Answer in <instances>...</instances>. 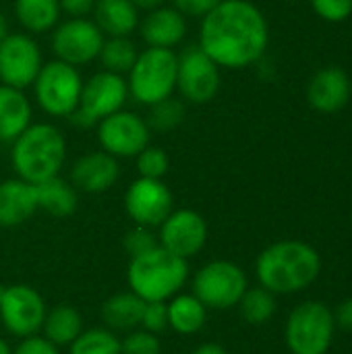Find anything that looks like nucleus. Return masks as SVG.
Returning a JSON list of instances; mask_svg holds the SVG:
<instances>
[{
  "label": "nucleus",
  "mask_w": 352,
  "mask_h": 354,
  "mask_svg": "<svg viewBox=\"0 0 352 354\" xmlns=\"http://www.w3.org/2000/svg\"><path fill=\"white\" fill-rule=\"evenodd\" d=\"M10 354H60V348L54 346L44 336L35 334V336L21 338L19 344L10 351Z\"/></svg>",
  "instance_id": "nucleus-37"
},
{
  "label": "nucleus",
  "mask_w": 352,
  "mask_h": 354,
  "mask_svg": "<svg viewBox=\"0 0 352 354\" xmlns=\"http://www.w3.org/2000/svg\"><path fill=\"white\" fill-rule=\"evenodd\" d=\"M139 33L149 48H168L172 50L178 46L187 33L185 15L178 12L174 6H160L149 10L139 21Z\"/></svg>",
  "instance_id": "nucleus-18"
},
{
  "label": "nucleus",
  "mask_w": 352,
  "mask_h": 354,
  "mask_svg": "<svg viewBox=\"0 0 352 354\" xmlns=\"http://www.w3.org/2000/svg\"><path fill=\"white\" fill-rule=\"evenodd\" d=\"M247 288L249 280L243 268L226 259L205 263L191 280V292L214 311H228L237 307Z\"/></svg>",
  "instance_id": "nucleus-8"
},
{
  "label": "nucleus",
  "mask_w": 352,
  "mask_h": 354,
  "mask_svg": "<svg viewBox=\"0 0 352 354\" xmlns=\"http://www.w3.org/2000/svg\"><path fill=\"white\" fill-rule=\"evenodd\" d=\"M145 301H141L131 290L116 292L108 297L100 307V319L102 326L112 330L114 334H127L141 326Z\"/></svg>",
  "instance_id": "nucleus-22"
},
{
  "label": "nucleus",
  "mask_w": 352,
  "mask_h": 354,
  "mask_svg": "<svg viewBox=\"0 0 352 354\" xmlns=\"http://www.w3.org/2000/svg\"><path fill=\"white\" fill-rule=\"evenodd\" d=\"M268 23L247 0H222L201 19L199 48L224 68H245L268 48Z\"/></svg>",
  "instance_id": "nucleus-1"
},
{
  "label": "nucleus",
  "mask_w": 352,
  "mask_h": 354,
  "mask_svg": "<svg viewBox=\"0 0 352 354\" xmlns=\"http://www.w3.org/2000/svg\"><path fill=\"white\" fill-rule=\"evenodd\" d=\"M309 104L319 112H336L346 106L351 97V81L342 68L330 66L319 71L307 89Z\"/></svg>",
  "instance_id": "nucleus-20"
},
{
  "label": "nucleus",
  "mask_w": 352,
  "mask_h": 354,
  "mask_svg": "<svg viewBox=\"0 0 352 354\" xmlns=\"http://www.w3.org/2000/svg\"><path fill=\"white\" fill-rule=\"evenodd\" d=\"M95 131H98L100 147L106 153L114 156L116 160L137 158L149 145V137H151L145 118L129 110H118L102 118L95 124Z\"/></svg>",
  "instance_id": "nucleus-12"
},
{
  "label": "nucleus",
  "mask_w": 352,
  "mask_h": 354,
  "mask_svg": "<svg viewBox=\"0 0 352 354\" xmlns=\"http://www.w3.org/2000/svg\"><path fill=\"white\" fill-rule=\"evenodd\" d=\"M127 75L129 95L143 106H151L172 95L176 89V52L147 46L137 54Z\"/></svg>",
  "instance_id": "nucleus-5"
},
{
  "label": "nucleus",
  "mask_w": 352,
  "mask_h": 354,
  "mask_svg": "<svg viewBox=\"0 0 352 354\" xmlns=\"http://www.w3.org/2000/svg\"><path fill=\"white\" fill-rule=\"evenodd\" d=\"M222 0H172L174 8L183 12L185 17H205L210 10H214Z\"/></svg>",
  "instance_id": "nucleus-38"
},
{
  "label": "nucleus",
  "mask_w": 352,
  "mask_h": 354,
  "mask_svg": "<svg viewBox=\"0 0 352 354\" xmlns=\"http://www.w3.org/2000/svg\"><path fill=\"white\" fill-rule=\"evenodd\" d=\"M237 307L241 311V317L249 326H263L276 313V295H272L263 286L247 288Z\"/></svg>",
  "instance_id": "nucleus-29"
},
{
  "label": "nucleus",
  "mask_w": 352,
  "mask_h": 354,
  "mask_svg": "<svg viewBox=\"0 0 352 354\" xmlns=\"http://www.w3.org/2000/svg\"><path fill=\"white\" fill-rule=\"evenodd\" d=\"M147 116L145 122L149 127V131L154 133H170L176 127H180V122L185 120V104L172 95L147 106Z\"/></svg>",
  "instance_id": "nucleus-31"
},
{
  "label": "nucleus",
  "mask_w": 352,
  "mask_h": 354,
  "mask_svg": "<svg viewBox=\"0 0 352 354\" xmlns=\"http://www.w3.org/2000/svg\"><path fill=\"white\" fill-rule=\"evenodd\" d=\"M172 209L174 197L164 180L139 176L124 193V212L137 226L158 228Z\"/></svg>",
  "instance_id": "nucleus-15"
},
{
  "label": "nucleus",
  "mask_w": 352,
  "mask_h": 354,
  "mask_svg": "<svg viewBox=\"0 0 352 354\" xmlns=\"http://www.w3.org/2000/svg\"><path fill=\"white\" fill-rule=\"evenodd\" d=\"M10 351H12V348L6 344V340H2V338H0V354H10Z\"/></svg>",
  "instance_id": "nucleus-44"
},
{
  "label": "nucleus",
  "mask_w": 352,
  "mask_h": 354,
  "mask_svg": "<svg viewBox=\"0 0 352 354\" xmlns=\"http://www.w3.org/2000/svg\"><path fill=\"white\" fill-rule=\"evenodd\" d=\"M284 2H295V0H284Z\"/></svg>",
  "instance_id": "nucleus-45"
},
{
  "label": "nucleus",
  "mask_w": 352,
  "mask_h": 354,
  "mask_svg": "<svg viewBox=\"0 0 352 354\" xmlns=\"http://www.w3.org/2000/svg\"><path fill=\"white\" fill-rule=\"evenodd\" d=\"M68 354H120V338L104 326L87 328L68 346Z\"/></svg>",
  "instance_id": "nucleus-30"
},
{
  "label": "nucleus",
  "mask_w": 352,
  "mask_h": 354,
  "mask_svg": "<svg viewBox=\"0 0 352 354\" xmlns=\"http://www.w3.org/2000/svg\"><path fill=\"white\" fill-rule=\"evenodd\" d=\"M334 322L336 326H340L342 330L352 332V299H346L344 303L338 305L336 313H334Z\"/></svg>",
  "instance_id": "nucleus-40"
},
{
  "label": "nucleus",
  "mask_w": 352,
  "mask_h": 354,
  "mask_svg": "<svg viewBox=\"0 0 352 354\" xmlns=\"http://www.w3.org/2000/svg\"><path fill=\"white\" fill-rule=\"evenodd\" d=\"M176 89L189 104H207L220 91V66L199 48L187 46L176 54Z\"/></svg>",
  "instance_id": "nucleus-11"
},
{
  "label": "nucleus",
  "mask_w": 352,
  "mask_h": 354,
  "mask_svg": "<svg viewBox=\"0 0 352 354\" xmlns=\"http://www.w3.org/2000/svg\"><path fill=\"white\" fill-rule=\"evenodd\" d=\"M189 280L187 259L166 251L164 247H154L147 253L129 259L127 284L133 295L145 303H166L174 295L183 292Z\"/></svg>",
  "instance_id": "nucleus-4"
},
{
  "label": "nucleus",
  "mask_w": 352,
  "mask_h": 354,
  "mask_svg": "<svg viewBox=\"0 0 352 354\" xmlns=\"http://www.w3.org/2000/svg\"><path fill=\"white\" fill-rule=\"evenodd\" d=\"M124 251L129 253V257H137L141 253H147L149 249L158 247V234L154 232V228L147 226H133L127 234H124Z\"/></svg>",
  "instance_id": "nucleus-34"
},
{
  "label": "nucleus",
  "mask_w": 352,
  "mask_h": 354,
  "mask_svg": "<svg viewBox=\"0 0 352 354\" xmlns=\"http://www.w3.org/2000/svg\"><path fill=\"white\" fill-rule=\"evenodd\" d=\"M33 85L37 106L56 118H71L79 106L83 79L77 66L62 60L44 62Z\"/></svg>",
  "instance_id": "nucleus-7"
},
{
  "label": "nucleus",
  "mask_w": 352,
  "mask_h": 354,
  "mask_svg": "<svg viewBox=\"0 0 352 354\" xmlns=\"http://www.w3.org/2000/svg\"><path fill=\"white\" fill-rule=\"evenodd\" d=\"M168 328L180 336H195L205 328L207 307L193 292H178L166 301Z\"/></svg>",
  "instance_id": "nucleus-24"
},
{
  "label": "nucleus",
  "mask_w": 352,
  "mask_h": 354,
  "mask_svg": "<svg viewBox=\"0 0 352 354\" xmlns=\"http://www.w3.org/2000/svg\"><path fill=\"white\" fill-rule=\"evenodd\" d=\"M35 193L37 209L46 212L52 218H68L79 207V191L60 174L35 185Z\"/></svg>",
  "instance_id": "nucleus-25"
},
{
  "label": "nucleus",
  "mask_w": 352,
  "mask_h": 354,
  "mask_svg": "<svg viewBox=\"0 0 352 354\" xmlns=\"http://www.w3.org/2000/svg\"><path fill=\"white\" fill-rule=\"evenodd\" d=\"M322 270L317 251L303 241H280L263 249L255 261L259 286L272 295H293L315 282Z\"/></svg>",
  "instance_id": "nucleus-2"
},
{
  "label": "nucleus",
  "mask_w": 352,
  "mask_h": 354,
  "mask_svg": "<svg viewBox=\"0 0 352 354\" xmlns=\"http://www.w3.org/2000/svg\"><path fill=\"white\" fill-rule=\"evenodd\" d=\"M162 342L156 334L137 328L133 332H127L124 338H120V354H160Z\"/></svg>",
  "instance_id": "nucleus-33"
},
{
  "label": "nucleus",
  "mask_w": 352,
  "mask_h": 354,
  "mask_svg": "<svg viewBox=\"0 0 352 354\" xmlns=\"http://www.w3.org/2000/svg\"><path fill=\"white\" fill-rule=\"evenodd\" d=\"M31 124V104L23 89L0 83V143H12Z\"/></svg>",
  "instance_id": "nucleus-23"
},
{
  "label": "nucleus",
  "mask_w": 352,
  "mask_h": 354,
  "mask_svg": "<svg viewBox=\"0 0 352 354\" xmlns=\"http://www.w3.org/2000/svg\"><path fill=\"white\" fill-rule=\"evenodd\" d=\"M66 160L64 135L50 122L29 124L10 143V166L17 178L39 185L60 174Z\"/></svg>",
  "instance_id": "nucleus-3"
},
{
  "label": "nucleus",
  "mask_w": 352,
  "mask_h": 354,
  "mask_svg": "<svg viewBox=\"0 0 352 354\" xmlns=\"http://www.w3.org/2000/svg\"><path fill=\"white\" fill-rule=\"evenodd\" d=\"M191 354H228V351L216 342H205V344H199Z\"/></svg>",
  "instance_id": "nucleus-41"
},
{
  "label": "nucleus",
  "mask_w": 352,
  "mask_h": 354,
  "mask_svg": "<svg viewBox=\"0 0 352 354\" xmlns=\"http://www.w3.org/2000/svg\"><path fill=\"white\" fill-rule=\"evenodd\" d=\"M158 243L166 251L189 261L199 255L207 243V222L195 209H172L158 226Z\"/></svg>",
  "instance_id": "nucleus-16"
},
{
  "label": "nucleus",
  "mask_w": 352,
  "mask_h": 354,
  "mask_svg": "<svg viewBox=\"0 0 352 354\" xmlns=\"http://www.w3.org/2000/svg\"><path fill=\"white\" fill-rule=\"evenodd\" d=\"M44 297L29 284L0 286V322L15 338H27L41 332L46 317Z\"/></svg>",
  "instance_id": "nucleus-10"
},
{
  "label": "nucleus",
  "mask_w": 352,
  "mask_h": 354,
  "mask_svg": "<svg viewBox=\"0 0 352 354\" xmlns=\"http://www.w3.org/2000/svg\"><path fill=\"white\" fill-rule=\"evenodd\" d=\"M143 330L160 336L162 332L168 330V309L166 303H145L143 315H141V326Z\"/></svg>",
  "instance_id": "nucleus-35"
},
{
  "label": "nucleus",
  "mask_w": 352,
  "mask_h": 354,
  "mask_svg": "<svg viewBox=\"0 0 352 354\" xmlns=\"http://www.w3.org/2000/svg\"><path fill=\"white\" fill-rule=\"evenodd\" d=\"M131 2L135 4L137 10H145V12H149L154 8H160V6L166 4V0H131Z\"/></svg>",
  "instance_id": "nucleus-42"
},
{
  "label": "nucleus",
  "mask_w": 352,
  "mask_h": 354,
  "mask_svg": "<svg viewBox=\"0 0 352 354\" xmlns=\"http://www.w3.org/2000/svg\"><path fill=\"white\" fill-rule=\"evenodd\" d=\"M37 212L35 185L21 178H6L0 183V228H15L25 224Z\"/></svg>",
  "instance_id": "nucleus-19"
},
{
  "label": "nucleus",
  "mask_w": 352,
  "mask_h": 354,
  "mask_svg": "<svg viewBox=\"0 0 352 354\" xmlns=\"http://www.w3.org/2000/svg\"><path fill=\"white\" fill-rule=\"evenodd\" d=\"M137 170L139 176L143 178H158L162 180L168 170H170V158L162 147L147 145L139 156H137Z\"/></svg>",
  "instance_id": "nucleus-32"
},
{
  "label": "nucleus",
  "mask_w": 352,
  "mask_h": 354,
  "mask_svg": "<svg viewBox=\"0 0 352 354\" xmlns=\"http://www.w3.org/2000/svg\"><path fill=\"white\" fill-rule=\"evenodd\" d=\"M311 2L315 12L332 23L349 19V15L352 12V0H311Z\"/></svg>",
  "instance_id": "nucleus-36"
},
{
  "label": "nucleus",
  "mask_w": 352,
  "mask_h": 354,
  "mask_svg": "<svg viewBox=\"0 0 352 354\" xmlns=\"http://www.w3.org/2000/svg\"><path fill=\"white\" fill-rule=\"evenodd\" d=\"M83 330V317L73 305H56L46 311L41 336L50 340L54 346L62 348L71 346Z\"/></svg>",
  "instance_id": "nucleus-26"
},
{
  "label": "nucleus",
  "mask_w": 352,
  "mask_h": 354,
  "mask_svg": "<svg viewBox=\"0 0 352 354\" xmlns=\"http://www.w3.org/2000/svg\"><path fill=\"white\" fill-rule=\"evenodd\" d=\"M41 50L29 33H6L0 39V83L25 89L41 68Z\"/></svg>",
  "instance_id": "nucleus-14"
},
{
  "label": "nucleus",
  "mask_w": 352,
  "mask_h": 354,
  "mask_svg": "<svg viewBox=\"0 0 352 354\" xmlns=\"http://www.w3.org/2000/svg\"><path fill=\"white\" fill-rule=\"evenodd\" d=\"M137 46L131 37H106L98 60L102 62V71H110L116 75H124L137 60Z\"/></svg>",
  "instance_id": "nucleus-28"
},
{
  "label": "nucleus",
  "mask_w": 352,
  "mask_h": 354,
  "mask_svg": "<svg viewBox=\"0 0 352 354\" xmlns=\"http://www.w3.org/2000/svg\"><path fill=\"white\" fill-rule=\"evenodd\" d=\"M120 178V164L114 156L106 153L104 149L85 153L77 158L71 166V185L77 191L98 195L116 185Z\"/></svg>",
  "instance_id": "nucleus-17"
},
{
  "label": "nucleus",
  "mask_w": 352,
  "mask_h": 354,
  "mask_svg": "<svg viewBox=\"0 0 352 354\" xmlns=\"http://www.w3.org/2000/svg\"><path fill=\"white\" fill-rule=\"evenodd\" d=\"M60 12L58 0H15V17L29 35L52 31L60 21Z\"/></svg>",
  "instance_id": "nucleus-27"
},
{
  "label": "nucleus",
  "mask_w": 352,
  "mask_h": 354,
  "mask_svg": "<svg viewBox=\"0 0 352 354\" xmlns=\"http://www.w3.org/2000/svg\"><path fill=\"white\" fill-rule=\"evenodd\" d=\"M334 313L319 301H307L288 315L284 340L293 354H326L334 342Z\"/></svg>",
  "instance_id": "nucleus-6"
},
{
  "label": "nucleus",
  "mask_w": 352,
  "mask_h": 354,
  "mask_svg": "<svg viewBox=\"0 0 352 354\" xmlns=\"http://www.w3.org/2000/svg\"><path fill=\"white\" fill-rule=\"evenodd\" d=\"M104 39L106 37L93 23V19L68 17L52 31V50L56 60L73 66H83L98 58Z\"/></svg>",
  "instance_id": "nucleus-13"
},
{
  "label": "nucleus",
  "mask_w": 352,
  "mask_h": 354,
  "mask_svg": "<svg viewBox=\"0 0 352 354\" xmlns=\"http://www.w3.org/2000/svg\"><path fill=\"white\" fill-rule=\"evenodd\" d=\"M6 33H8V23H6V17H4L2 10H0V39H2Z\"/></svg>",
  "instance_id": "nucleus-43"
},
{
  "label": "nucleus",
  "mask_w": 352,
  "mask_h": 354,
  "mask_svg": "<svg viewBox=\"0 0 352 354\" xmlns=\"http://www.w3.org/2000/svg\"><path fill=\"white\" fill-rule=\"evenodd\" d=\"M91 15L104 37H131L139 25V10L131 0H95Z\"/></svg>",
  "instance_id": "nucleus-21"
},
{
  "label": "nucleus",
  "mask_w": 352,
  "mask_h": 354,
  "mask_svg": "<svg viewBox=\"0 0 352 354\" xmlns=\"http://www.w3.org/2000/svg\"><path fill=\"white\" fill-rule=\"evenodd\" d=\"M60 10L68 17H85L93 10L95 0H58Z\"/></svg>",
  "instance_id": "nucleus-39"
},
{
  "label": "nucleus",
  "mask_w": 352,
  "mask_h": 354,
  "mask_svg": "<svg viewBox=\"0 0 352 354\" xmlns=\"http://www.w3.org/2000/svg\"><path fill=\"white\" fill-rule=\"evenodd\" d=\"M129 100V85L122 75L100 71L83 81L81 97L71 120L77 127H95L102 118L124 108Z\"/></svg>",
  "instance_id": "nucleus-9"
}]
</instances>
